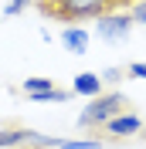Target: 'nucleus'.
<instances>
[{"mask_svg": "<svg viewBox=\"0 0 146 149\" xmlns=\"http://www.w3.org/2000/svg\"><path fill=\"white\" fill-rule=\"evenodd\" d=\"M129 74H133V78H143V81H146V61H133V65H129Z\"/></svg>", "mask_w": 146, "mask_h": 149, "instance_id": "12", "label": "nucleus"}, {"mask_svg": "<svg viewBox=\"0 0 146 149\" xmlns=\"http://www.w3.org/2000/svg\"><path fill=\"white\" fill-rule=\"evenodd\" d=\"M129 14H133V20H136V24H143V27H146V0H139Z\"/></svg>", "mask_w": 146, "mask_h": 149, "instance_id": "11", "label": "nucleus"}, {"mask_svg": "<svg viewBox=\"0 0 146 149\" xmlns=\"http://www.w3.org/2000/svg\"><path fill=\"white\" fill-rule=\"evenodd\" d=\"M61 44H65V51H72V54H85V51H88V31L85 27H65L61 31Z\"/></svg>", "mask_w": 146, "mask_h": 149, "instance_id": "7", "label": "nucleus"}, {"mask_svg": "<svg viewBox=\"0 0 146 149\" xmlns=\"http://www.w3.org/2000/svg\"><path fill=\"white\" fill-rule=\"evenodd\" d=\"M122 109H126V98H122L119 92L95 95V98L78 112V125H82V129H105V122L116 119Z\"/></svg>", "mask_w": 146, "mask_h": 149, "instance_id": "2", "label": "nucleus"}, {"mask_svg": "<svg viewBox=\"0 0 146 149\" xmlns=\"http://www.w3.org/2000/svg\"><path fill=\"white\" fill-rule=\"evenodd\" d=\"M58 85L51 81V78H41V74H34V78H24V95H44V92H55Z\"/></svg>", "mask_w": 146, "mask_h": 149, "instance_id": "8", "label": "nucleus"}, {"mask_svg": "<svg viewBox=\"0 0 146 149\" xmlns=\"http://www.w3.org/2000/svg\"><path fill=\"white\" fill-rule=\"evenodd\" d=\"M129 27H133V14H112V10H105L99 20H95V34L105 41V44H116V41H126Z\"/></svg>", "mask_w": 146, "mask_h": 149, "instance_id": "3", "label": "nucleus"}, {"mask_svg": "<svg viewBox=\"0 0 146 149\" xmlns=\"http://www.w3.org/2000/svg\"><path fill=\"white\" fill-rule=\"evenodd\" d=\"M112 0H37V10L61 24H82V20H99Z\"/></svg>", "mask_w": 146, "mask_h": 149, "instance_id": "1", "label": "nucleus"}, {"mask_svg": "<svg viewBox=\"0 0 146 149\" xmlns=\"http://www.w3.org/2000/svg\"><path fill=\"white\" fill-rule=\"evenodd\" d=\"M72 95H85V98L102 95V78H99L95 71H82V74H75V81H72Z\"/></svg>", "mask_w": 146, "mask_h": 149, "instance_id": "6", "label": "nucleus"}, {"mask_svg": "<svg viewBox=\"0 0 146 149\" xmlns=\"http://www.w3.org/2000/svg\"><path fill=\"white\" fill-rule=\"evenodd\" d=\"M27 3H31V0H10L7 7H4V14H7V17H17V14L27 7Z\"/></svg>", "mask_w": 146, "mask_h": 149, "instance_id": "10", "label": "nucleus"}, {"mask_svg": "<svg viewBox=\"0 0 146 149\" xmlns=\"http://www.w3.org/2000/svg\"><path fill=\"white\" fill-rule=\"evenodd\" d=\"M133 0H112V7H129Z\"/></svg>", "mask_w": 146, "mask_h": 149, "instance_id": "13", "label": "nucleus"}, {"mask_svg": "<svg viewBox=\"0 0 146 149\" xmlns=\"http://www.w3.org/2000/svg\"><path fill=\"white\" fill-rule=\"evenodd\" d=\"M55 149H102L99 139H55Z\"/></svg>", "mask_w": 146, "mask_h": 149, "instance_id": "9", "label": "nucleus"}, {"mask_svg": "<svg viewBox=\"0 0 146 149\" xmlns=\"http://www.w3.org/2000/svg\"><path fill=\"white\" fill-rule=\"evenodd\" d=\"M37 132L31 129H0V149H24V146H37Z\"/></svg>", "mask_w": 146, "mask_h": 149, "instance_id": "5", "label": "nucleus"}, {"mask_svg": "<svg viewBox=\"0 0 146 149\" xmlns=\"http://www.w3.org/2000/svg\"><path fill=\"white\" fill-rule=\"evenodd\" d=\"M105 132L109 136H136V132H143V119L133 112H119L116 119L105 122Z\"/></svg>", "mask_w": 146, "mask_h": 149, "instance_id": "4", "label": "nucleus"}]
</instances>
